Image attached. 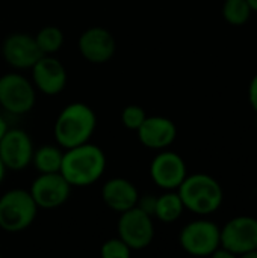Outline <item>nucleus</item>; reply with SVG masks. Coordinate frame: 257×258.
Listing matches in <instances>:
<instances>
[{
	"label": "nucleus",
	"mask_w": 257,
	"mask_h": 258,
	"mask_svg": "<svg viewBox=\"0 0 257 258\" xmlns=\"http://www.w3.org/2000/svg\"><path fill=\"white\" fill-rule=\"evenodd\" d=\"M106 169V156L94 144H82L64 151L61 174L71 187H86L94 184Z\"/></svg>",
	"instance_id": "nucleus-1"
},
{
	"label": "nucleus",
	"mask_w": 257,
	"mask_h": 258,
	"mask_svg": "<svg viewBox=\"0 0 257 258\" xmlns=\"http://www.w3.org/2000/svg\"><path fill=\"white\" fill-rule=\"evenodd\" d=\"M97 125L94 110L83 103L68 104L61 110L55 122V139L59 147L68 150L89 142Z\"/></svg>",
	"instance_id": "nucleus-2"
},
{
	"label": "nucleus",
	"mask_w": 257,
	"mask_h": 258,
	"mask_svg": "<svg viewBox=\"0 0 257 258\" xmlns=\"http://www.w3.org/2000/svg\"><path fill=\"white\" fill-rule=\"evenodd\" d=\"M177 194L185 209L200 216L215 213L224 200L221 184L212 175L203 172L186 175L177 187Z\"/></svg>",
	"instance_id": "nucleus-3"
},
{
	"label": "nucleus",
	"mask_w": 257,
	"mask_h": 258,
	"mask_svg": "<svg viewBox=\"0 0 257 258\" xmlns=\"http://www.w3.org/2000/svg\"><path fill=\"white\" fill-rule=\"evenodd\" d=\"M38 213L29 190L12 189L0 198V228L8 233L23 231L32 225Z\"/></svg>",
	"instance_id": "nucleus-4"
},
{
	"label": "nucleus",
	"mask_w": 257,
	"mask_h": 258,
	"mask_svg": "<svg viewBox=\"0 0 257 258\" xmlns=\"http://www.w3.org/2000/svg\"><path fill=\"white\" fill-rule=\"evenodd\" d=\"M179 242L185 252L195 257H209L221 245V228L208 219L192 221L182 228Z\"/></svg>",
	"instance_id": "nucleus-5"
},
{
	"label": "nucleus",
	"mask_w": 257,
	"mask_h": 258,
	"mask_svg": "<svg viewBox=\"0 0 257 258\" xmlns=\"http://www.w3.org/2000/svg\"><path fill=\"white\" fill-rule=\"evenodd\" d=\"M117 231L118 237L132 249L142 251L153 242L155 225L150 215L139 210L136 206L120 213Z\"/></svg>",
	"instance_id": "nucleus-6"
},
{
	"label": "nucleus",
	"mask_w": 257,
	"mask_h": 258,
	"mask_svg": "<svg viewBox=\"0 0 257 258\" xmlns=\"http://www.w3.org/2000/svg\"><path fill=\"white\" fill-rule=\"evenodd\" d=\"M35 86L21 74L8 73L0 77V106L15 115L27 113L35 104Z\"/></svg>",
	"instance_id": "nucleus-7"
},
{
	"label": "nucleus",
	"mask_w": 257,
	"mask_h": 258,
	"mask_svg": "<svg viewBox=\"0 0 257 258\" xmlns=\"http://www.w3.org/2000/svg\"><path fill=\"white\" fill-rule=\"evenodd\" d=\"M221 246L235 257L257 249V219L253 216L232 218L221 228Z\"/></svg>",
	"instance_id": "nucleus-8"
},
{
	"label": "nucleus",
	"mask_w": 257,
	"mask_h": 258,
	"mask_svg": "<svg viewBox=\"0 0 257 258\" xmlns=\"http://www.w3.org/2000/svg\"><path fill=\"white\" fill-rule=\"evenodd\" d=\"M29 192L38 209H56L67 203L71 192V184L61 172H48L38 175Z\"/></svg>",
	"instance_id": "nucleus-9"
},
{
	"label": "nucleus",
	"mask_w": 257,
	"mask_h": 258,
	"mask_svg": "<svg viewBox=\"0 0 257 258\" xmlns=\"http://www.w3.org/2000/svg\"><path fill=\"white\" fill-rule=\"evenodd\" d=\"M33 151L32 139L24 130L8 128L0 139V159L6 169H24L32 163Z\"/></svg>",
	"instance_id": "nucleus-10"
},
{
	"label": "nucleus",
	"mask_w": 257,
	"mask_h": 258,
	"mask_svg": "<svg viewBox=\"0 0 257 258\" xmlns=\"http://www.w3.org/2000/svg\"><path fill=\"white\" fill-rule=\"evenodd\" d=\"M151 180L164 190H177L186 178L185 160L173 151H161L150 165Z\"/></svg>",
	"instance_id": "nucleus-11"
},
{
	"label": "nucleus",
	"mask_w": 257,
	"mask_h": 258,
	"mask_svg": "<svg viewBox=\"0 0 257 258\" xmlns=\"http://www.w3.org/2000/svg\"><path fill=\"white\" fill-rule=\"evenodd\" d=\"M2 56L12 68L27 70L32 68L35 62L44 56V53L39 50L35 36L26 33H12L3 41Z\"/></svg>",
	"instance_id": "nucleus-12"
},
{
	"label": "nucleus",
	"mask_w": 257,
	"mask_h": 258,
	"mask_svg": "<svg viewBox=\"0 0 257 258\" xmlns=\"http://www.w3.org/2000/svg\"><path fill=\"white\" fill-rule=\"evenodd\" d=\"M32 70L33 85L39 92L45 95H58L65 89L67 71L62 62L52 54H44L39 57Z\"/></svg>",
	"instance_id": "nucleus-13"
},
{
	"label": "nucleus",
	"mask_w": 257,
	"mask_h": 258,
	"mask_svg": "<svg viewBox=\"0 0 257 258\" xmlns=\"http://www.w3.org/2000/svg\"><path fill=\"white\" fill-rule=\"evenodd\" d=\"M114 35L105 27H89L79 38V51L91 63H105L115 54Z\"/></svg>",
	"instance_id": "nucleus-14"
},
{
	"label": "nucleus",
	"mask_w": 257,
	"mask_h": 258,
	"mask_svg": "<svg viewBox=\"0 0 257 258\" xmlns=\"http://www.w3.org/2000/svg\"><path fill=\"white\" fill-rule=\"evenodd\" d=\"M136 133L144 147L151 150H164L176 141L177 127L170 118L147 116Z\"/></svg>",
	"instance_id": "nucleus-15"
},
{
	"label": "nucleus",
	"mask_w": 257,
	"mask_h": 258,
	"mask_svg": "<svg viewBox=\"0 0 257 258\" xmlns=\"http://www.w3.org/2000/svg\"><path fill=\"white\" fill-rule=\"evenodd\" d=\"M101 198L111 210L123 213L136 206L139 194L132 181L117 177L105 183L101 189Z\"/></svg>",
	"instance_id": "nucleus-16"
},
{
	"label": "nucleus",
	"mask_w": 257,
	"mask_h": 258,
	"mask_svg": "<svg viewBox=\"0 0 257 258\" xmlns=\"http://www.w3.org/2000/svg\"><path fill=\"white\" fill-rule=\"evenodd\" d=\"M183 210H185V206L179 194L174 190H167L164 195L158 197L153 218H158L164 224H173L182 216Z\"/></svg>",
	"instance_id": "nucleus-17"
},
{
	"label": "nucleus",
	"mask_w": 257,
	"mask_h": 258,
	"mask_svg": "<svg viewBox=\"0 0 257 258\" xmlns=\"http://www.w3.org/2000/svg\"><path fill=\"white\" fill-rule=\"evenodd\" d=\"M62 156L64 153L61 151L59 147L42 145L36 151H33L32 163L41 174L59 172L61 165H62Z\"/></svg>",
	"instance_id": "nucleus-18"
},
{
	"label": "nucleus",
	"mask_w": 257,
	"mask_h": 258,
	"mask_svg": "<svg viewBox=\"0 0 257 258\" xmlns=\"http://www.w3.org/2000/svg\"><path fill=\"white\" fill-rule=\"evenodd\" d=\"M221 12L229 24L242 26L251 18L253 9L247 0H224Z\"/></svg>",
	"instance_id": "nucleus-19"
},
{
	"label": "nucleus",
	"mask_w": 257,
	"mask_h": 258,
	"mask_svg": "<svg viewBox=\"0 0 257 258\" xmlns=\"http://www.w3.org/2000/svg\"><path fill=\"white\" fill-rule=\"evenodd\" d=\"M35 41L44 54H53L64 45V33L56 26H45L35 35Z\"/></svg>",
	"instance_id": "nucleus-20"
},
{
	"label": "nucleus",
	"mask_w": 257,
	"mask_h": 258,
	"mask_svg": "<svg viewBox=\"0 0 257 258\" xmlns=\"http://www.w3.org/2000/svg\"><path fill=\"white\" fill-rule=\"evenodd\" d=\"M147 118V113L145 110L141 107V106H136V104H130V106H126L121 112V121H123V125L129 130H138L141 127V124L144 122V119Z\"/></svg>",
	"instance_id": "nucleus-21"
},
{
	"label": "nucleus",
	"mask_w": 257,
	"mask_h": 258,
	"mask_svg": "<svg viewBox=\"0 0 257 258\" xmlns=\"http://www.w3.org/2000/svg\"><path fill=\"white\" fill-rule=\"evenodd\" d=\"M100 254L103 258H129L132 255V249L120 239H109L103 243Z\"/></svg>",
	"instance_id": "nucleus-22"
},
{
	"label": "nucleus",
	"mask_w": 257,
	"mask_h": 258,
	"mask_svg": "<svg viewBox=\"0 0 257 258\" xmlns=\"http://www.w3.org/2000/svg\"><path fill=\"white\" fill-rule=\"evenodd\" d=\"M156 201H158L156 195H142V197L138 198L136 207L153 218L155 216V209H156Z\"/></svg>",
	"instance_id": "nucleus-23"
},
{
	"label": "nucleus",
	"mask_w": 257,
	"mask_h": 258,
	"mask_svg": "<svg viewBox=\"0 0 257 258\" xmlns=\"http://www.w3.org/2000/svg\"><path fill=\"white\" fill-rule=\"evenodd\" d=\"M248 101L253 107V110L257 113V74L251 79L248 86Z\"/></svg>",
	"instance_id": "nucleus-24"
},
{
	"label": "nucleus",
	"mask_w": 257,
	"mask_h": 258,
	"mask_svg": "<svg viewBox=\"0 0 257 258\" xmlns=\"http://www.w3.org/2000/svg\"><path fill=\"white\" fill-rule=\"evenodd\" d=\"M8 130V125H6V122H5V119L0 116V139H2V136L5 135V132Z\"/></svg>",
	"instance_id": "nucleus-25"
},
{
	"label": "nucleus",
	"mask_w": 257,
	"mask_h": 258,
	"mask_svg": "<svg viewBox=\"0 0 257 258\" xmlns=\"http://www.w3.org/2000/svg\"><path fill=\"white\" fill-rule=\"evenodd\" d=\"M5 172H6V168H5V165H3V162H2V159H0V183H2L3 178H5Z\"/></svg>",
	"instance_id": "nucleus-26"
},
{
	"label": "nucleus",
	"mask_w": 257,
	"mask_h": 258,
	"mask_svg": "<svg viewBox=\"0 0 257 258\" xmlns=\"http://www.w3.org/2000/svg\"><path fill=\"white\" fill-rule=\"evenodd\" d=\"M250 8L253 9V12H257V0H247Z\"/></svg>",
	"instance_id": "nucleus-27"
},
{
	"label": "nucleus",
	"mask_w": 257,
	"mask_h": 258,
	"mask_svg": "<svg viewBox=\"0 0 257 258\" xmlns=\"http://www.w3.org/2000/svg\"><path fill=\"white\" fill-rule=\"evenodd\" d=\"M244 258H257V249H253V251H250L248 254H245Z\"/></svg>",
	"instance_id": "nucleus-28"
}]
</instances>
